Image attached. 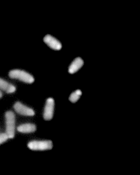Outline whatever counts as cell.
Returning a JSON list of instances; mask_svg holds the SVG:
<instances>
[{"instance_id":"obj_1","label":"cell","mask_w":140,"mask_h":175,"mask_svg":"<svg viewBox=\"0 0 140 175\" xmlns=\"http://www.w3.org/2000/svg\"><path fill=\"white\" fill-rule=\"evenodd\" d=\"M6 133L9 138H13L15 130V115L10 111H7L5 114Z\"/></svg>"},{"instance_id":"obj_2","label":"cell","mask_w":140,"mask_h":175,"mask_svg":"<svg viewBox=\"0 0 140 175\" xmlns=\"http://www.w3.org/2000/svg\"><path fill=\"white\" fill-rule=\"evenodd\" d=\"M8 74L11 78L17 79L27 83H31L34 81V78L32 75L22 70L13 69L9 72Z\"/></svg>"},{"instance_id":"obj_3","label":"cell","mask_w":140,"mask_h":175,"mask_svg":"<svg viewBox=\"0 0 140 175\" xmlns=\"http://www.w3.org/2000/svg\"><path fill=\"white\" fill-rule=\"evenodd\" d=\"M27 146L31 150H45L51 149L53 144L52 142L50 140L34 141L29 142Z\"/></svg>"},{"instance_id":"obj_4","label":"cell","mask_w":140,"mask_h":175,"mask_svg":"<svg viewBox=\"0 0 140 175\" xmlns=\"http://www.w3.org/2000/svg\"><path fill=\"white\" fill-rule=\"evenodd\" d=\"M54 108V101L52 98H48L46 103L43 118L46 120H50L52 118Z\"/></svg>"},{"instance_id":"obj_5","label":"cell","mask_w":140,"mask_h":175,"mask_svg":"<svg viewBox=\"0 0 140 175\" xmlns=\"http://www.w3.org/2000/svg\"><path fill=\"white\" fill-rule=\"evenodd\" d=\"M13 107L17 113L22 115L32 116L34 115L35 114L33 109L19 102H17L15 103Z\"/></svg>"},{"instance_id":"obj_6","label":"cell","mask_w":140,"mask_h":175,"mask_svg":"<svg viewBox=\"0 0 140 175\" xmlns=\"http://www.w3.org/2000/svg\"><path fill=\"white\" fill-rule=\"evenodd\" d=\"M43 40L49 47L53 50H59L62 48V44L59 41L50 35H46L44 37Z\"/></svg>"},{"instance_id":"obj_7","label":"cell","mask_w":140,"mask_h":175,"mask_svg":"<svg viewBox=\"0 0 140 175\" xmlns=\"http://www.w3.org/2000/svg\"><path fill=\"white\" fill-rule=\"evenodd\" d=\"M83 63V61L81 58H76L70 65L68 69L69 72L71 74L76 73L82 67Z\"/></svg>"},{"instance_id":"obj_8","label":"cell","mask_w":140,"mask_h":175,"mask_svg":"<svg viewBox=\"0 0 140 175\" xmlns=\"http://www.w3.org/2000/svg\"><path fill=\"white\" fill-rule=\"evenodd\" d=\"M36 129V126L32 124L26 123L18 126V131L22 133H30L34 132Z\"/></svg>"},{"instance_id":"obj_9","label":"cell","mask_w":140,"mask_h":175,"mask_svg":"<svg viewBox=\"0 0 140 175\" xmlns=\"http://www.w3.org/2000/svg\"><path fill=\"white\" fill-rule=\"evenodd\" d=\"M0 89L5 91L7 93H10L14 92L16 88L12 84L0 78Z\"/></svg>"},{"instance_id":"obj_10","label":"cell","mask_w":140,"mask_h":175,"mask_svg":"<svg viewBox=\"0 0 140 175\" xmlns=\"http://www.w3.org/2000/svg\"><path fill=\"white\" fill-rule=\"evenodd\" d=\"M81 94L82 92L80 90H76L71 94L69 100L72 103H75L79 99Z\"/></svg>"},{"instance_id":"obj_11","label":"cell","mask_w":140,"mask_h":175,"mask_svg":"<svg viewBox=\"0 0 140 175\" xmlns=\"http://www.w3.org/2000/svg\"><path fill=\"white\" fill-rule=\"evenodd\" d=\"M9 138L6 133L0 134V144L6 141Z\"/></svg>"},{"instance_id":"obj_12","label":"cell","mask_w":140,"mask_h":175,"mask_svg":"<svg viewBox=\"0 0 140 175\" xmlns=\"http://www.w3.org/2000/svg\"><path fill=\"white\" fill-rule=\"evenodd\" d=\"M2 96V93L1 92V90H0V98Z\"/></svg>"}]
</instances>
